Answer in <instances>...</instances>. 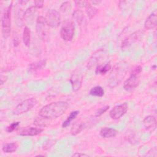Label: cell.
Segmentation results:
<instances>
[{"instance_id":"obj_1","label":"cell","mask_w":157,"mask_h":157,"mask_svg":"<svg viewBox=\"0 0 157 157\" xmlns=\"http://www.w3.org/2000/svg\"><path fill=\"white\" fill-rule=\"evenodd\" d=\"M68 104L64 101L51 102L44 106L39 112V115L48 120L57 118L67 110Z\"/></svg>"},{"instance_id":"obj_2","label":"cell","mask_w":157,"mask_h":157,"mask_svg":"<svg viewBox=\"0 0 157 157\" xmlns=\"http://www.w3.org/2000/svg\"><path fill=\"white\" fill-rule=\"evenodd\" d=\"M126 63L124 62H121L115 65L109 79V85L110 87H115L119 84L126 74Z\"/></svg>"},{"instance_id":"obj_3","label":"cell","mask_w":157,"mask_h":157,"mask_svg":"<svg viewBox=\"0 0 157 157\" xmlns=\"http://www.w3.org/2000/svg\"><path fill=\"white\" fill-rule=\"evenodd\" d=\"M36 29L39 37L43 41H45L49 37V26L47 23L45 18L42 16H39L36 20Z\"/></svg>"},{"instance_id":"obj_4","label":"cell","mask_w":157,"mask_h":157,"mask_svg":"<svg viewBox=\"0 0 157 157\" xmlns=\"http://www.w3.org/2000/svg\"><path fill=\"white\" fill-rule=\"evenodd\" d=\"M37 103V100L35 98H31L26 99L18 104L13 110V113L14 115H21L24 113L27 112L34 107Z\"/></svg>"},{"instance_id":"obj_5","label":"cell","mask_w":157,"mask_h":157,"mask_svg":"<svg viewBox=\"0 0 157 157\" xmlns=\"http://www.w3.org/2000/svg\"><path fill=\"white\" fill-rule=\"evenodd\" d=\"M75 26L73 22L66 21L60 29V36L65 41H71L74 35Z\"/></svg>"},{"instance_id":"obj_6","label":"cell","mask_w":157,"mask_h":157,"mask_svg":"<svg viewBox=\"0 0 157 157\" xmlns=\"http://www.w3.org/2000/svg\"><path fill=\"white\" fill-rule=\"evenodd\" d=\"M12 3L5 10L2 16V33L5 36H7L10 32L11 28V11H12Z\"/></svg>"},{"instance_id":"obj_7","label":"cell","mask_w":157,"mask_h":157,"mask_svg":"<svg viewBox=\"0 0 157 157\" xmlns=\"http://www.w3.org/2000/svg\"><path fill=\"white\" fill-rule=\"evenodd\" d=\"M107 53L106 51L103 49H99L97 50L93 53V55L88 61L87 65L88 67L90 69H91L101 65L100 63L107 57Z\"/></svg>"},{"instance_id":"obj_8","label":"cell","mask_w":157,"mask_h":157,"mask_svg":"<svg viewBox=\"0 0 157 157\" xmlns=\"http://www.w3.org/2000/svg\"><path fill=\"white\" fill-rule=\"evenodd\" d=\"M47 23L51 28H57L61 23V17L59 12L54 9L48 10L45 15Z\"/></svg>"},{"instance_id":"obj_9","label":"cell","mask_w":157,"mask_h":157,"mask_svg":"<svg viewBox=\"0 0 157 157\" xmlns=\"http://www.w3.org/2000/svg\"><path fill=\"white\" fill-rule=\"evenodd\" d=\"M83 82V74L82 72L76 69L72 73L70 78V82L71 83L72 88L74 91H77L82 86Z\"/></svg>"},{"instance_id":"obj_10","label":"cell","mask_w":157,"mask_h":157,"mask_svg":"<svg viewBox=\"0 0 157 157\" xmlns=\"http://www.w3.org/2000/svg\"><path fill=\"white\" fill-rule=\"evenodd\" d=\"M128 104L126 103H123L114 107L109 112V115L111 118L117 120L123 117L127 112Z\"/></svg>"},{"instance_id":"obj_11","label":"cell","mask_w":157,"mask_h":157,"mask_svg":"<svg viewBox=\"0 0 157 157\" xmlns=\"http://www.w3.org/2000/svg\"><path fill=\"white\" fill-rule=\"evenodd\" d=\"M139 83V75L131 73L129 77L126 80L123 84V88L126 91H131L136 88Z\"/></svg>"},{"instance_id":"obj_12","label":"cell","mask_w":157,"mask_h":157,"mask_svg":"<svg viewBox=\"0 0 157 157\" xmlns=\"http://www.w3.org/2000/svg\"><path fill=\"white\" fill-rule=\"evenodd\" d=\"M44 131L40 128L26 127L23 128L18 133V135L21 136H34L40 134Z\"/></svg>"},{"instance_id":"obj_13","label":"cell","mask_w":157,"mask_h":157,"mask_svg":"<svg viewBox=\"0 0 157 157\" xmlns=\"http://www.w3.org/2000/svg\"><path fill=\"white\" fill-rule=\"evenodd\" d=\"M141 34H142L141 31H138L134 33L131 35H130L128 37L125 39L122 42V46H121L122 48H127L129 46H130L131 45H132L134 42H135L136 41H137L138 39H140Z\"/></svg>"},{"instance_id":"obj_14","label":"cell","mask_w":157,"mask_h":157,"mask_svg":"<svg viewBox=\"0 0 157 157\" xmlns=\"http://www.w3.org/2000/svg\"><path fill=\"white\" fill-rule=\"evenodd\" d=\"M143 123L145 129L148 131H153L156 128V118L151 115L146 117L144 120Z\"/></svg>"},{"instance_id":"obj_15","label":"cell","mask_w":157,"mask_h":157,"mask_svg":"<svg viewBox=\"0 0 157 157\" xmlns=\"http://www.w3.org/2000/svg\"><path fill=\"white\" fill-rule=\"evenodd\" d=\"M157 23V16L156 12H154L151 13L148 17L146 19L144 23V28L146 29H151L156 27Z\"/></svg>"},{"instance_id":"obj_16","label":"cell","mask_w":157,"mask_h":157,"mask_svg":"<svg viewBox=\"0 0 157 157\" xmlns=\"http://www.w3.org/2000/svg\"><path fill=\"white\" fill-rule=\"evenodd\" d=\"M117 134H118L117 130L113 128H110L107 127H104L102 128L99 132L100 136L104 138L113 137L116 136Z\"/></svg>"},{"instance_id":"obj_17","label":"cell","mask_w":157,"mask_h":157,"mask_svg":"<svg viewBox=\"0 0 157 157\" xmlns=\"http://www.w3.org/2000/svg\"><path fill=\"white\" fill-rule=\"evenodd\" d=\"M46 63H47L46 59H43L40 61L31 63L29 66V70L32 72L37 71L38 70L42 69L44 67H45L46 65Z\"/></svg>"},{"instance_id":"obj_18","label":"cell","mask_w":157,"mask_h":157,"mask_svg":"<svg viewBox=\"0 0 157 157\" xmlns=\"http://www.w3.org/2000/svg\"><path fill=\"white\" fill-rule=\"evenodd\" d=\"M111 69V64L110 62H108L105 64H101L96 67L95 72L96 74H101L104 75L107 72H109Z\"/></svg>"},{"instance_id":"obj_19","label":"cell","mask_w":157,"mask_h":157,"mask_svg":"<svg viewBox=\"0 0 157 157\" xmlns=\"http://www.w3.org/2000/svg\"><path fill=\"white\" fill-rule=\"evenodd\" d=\"M18 148V144L16 142H11V143H6L2 147V151L6 153H10L15 152Z\"/></svg>"},{"instance_id":"obj_20","label":"cell","mask_w":157,"mask_h":157,"mask_svg":"<svg viewBox=\"0 0 157 157\" xmlns=\"http://www.w3.org/2000/svg\"><path fill=\"white\" fill-rule=\"evenodd\" d=\"M23 41L24 44L27 46L29 47L31 43V30L30 29L27 27L25 26L23 30Z\"/></svg>"},{"instance_id":"obj_21","label":"cell","mask_w":157,"mask_h":157,"mask_svg":"<svg viewBox=\"0 0 157 157\" xmlns=\"http://www.w3.org/2000/svg\"><path fill=\"white\" fill-rule=\"evenodd\" d=\"M84 127L85 126L83 123H80V122L75 123L71 129V134L72 136H75L79 134L84 129Z\"/></svg>"},{"instance_id":"obj_22","label":"cell","mask_w":157,"mask_h":157,"mask_svg":"<svg viewBox=\"0 0 157 157\" xmlns=\"http://www.w3.org/2000/svg\"><path fill=\"white\" fill-rule=\"evenodd\" d=\"M79 113V111L78 110H75V111H72L71 112L70 115L67 117V119L63 121V124H62V127L63 128H66L67 127L70 123H71V121L72 120H74L77 116L78 115Z\"/></svg>"},{"instance_id":"obj_23","label":"cell","mask_w":157,"mask_h":157,"mask_svg":"<svg viewBox=\"0 0 157 157\" xmlns=\"http://www.w3.org/2000/svg\"><path fill=\"white\" fill-rule=\"evenodd\" d=\"M90 94L93 96L102 97L104 94V90L101 86H96L90 90Z\"/></svg>"},{"instance_id":"obj_24","label":"cell","mask_w":157,"mask_h":157,"mask_svg":"<svg viewBox=\"0 0 157 157\" xmlns=\"http://www.w3.org/2000/svg\"><path fill=\"white\" fill-rule=\"evenodd\" d=\"M72 17L75 21H76L78 25H80L83 21V19L84 17L83 13L81 10L77 9L74 11Z\"/></svg>"},{"instance_id":"obj_25","label":"cell","mask_w":157,"mask_h":157,"mask_svg":"<svg viewBox=\"0 0 157 157\" xmlns=\"http://www.w3.org/2000/svg\"><path fill=\"white\" fill-rule=\"evenodd\" d=\"M49 120H48V119H47V118H45L44 117L39 116V117H37L34 120V124L37 126L45 127L48 125V124L49 123Z\"/></svg>"},{"instance_id":"obj_26","label":"cell","mask_w":157,"mask_h":157,"mask_svg":"<svg viewBox=\"0 0 157 157\" xmlns=\"http://www.w3.org/2000/svg\"><path fill=\"white\" fill-rule=\"evenodd\" d=\"M98 10L97 9H96L94 7L92 6L91 4H88L86 7V13L88 15V17L90 19H92L95 15L97 13Z\"/></svg>"},{"instance_id":"obj_27","label":"cell","mask_w":157,"mask_h":157,"mask_svg":"<svg viewBox=\"0 0 157 157\" xmlns=\"http://www.w3.org/2000/svg\"><path fill=\"white\" fill-rule=\"evenodd\" d=\"M56 141V140L55 139H52L46 140L42 145V149L44 150H46L50 148L53 145L55 144Z\"/></svg>"},{"instance_id":"obj_28","label":"cell","mask_w":157,"mask_h":157,"mask_svg":"<svg viewBox=\"0 0 157 157\" xmlns=\"http://www.w3.org/2000/svg\"><path fill=\"white\" fill-rule=\"evenodd\" d=\"M19 126V122H13L12 123H11L10 125H9L6 129V132H9V133H10V132H12L13 131H14L16 129H17V128Z\"/></svg>"},{"instance_id":"obj_29","label":"cell","mask_w":157,"mask_h":157,"mask_svg":"<svg viewBox=\"0 0 157 157\" xmlns=\"http://www.w3.org/2000/svg\"><path fill=\"white\" fill-rule=\"evenodd\" d=\"M109 105H105V106H104V107H102L98 109L95 113V117H99L101 116L109 109Z\"/></svg>"},{"instance_id":"obj_30","label":"cell","mask_w":157,"mask_h":157,"mask_svg":"<svg viewBox=\"0 0 157 157\" xmlns=\"http://www.w3.org/2000/svg\"><path fill=\"white\" fill-rule=\"evenodd\" d=\"M76 6L78 7H85L90 4V2L87 1H77L75 2Z\"/></svg>"},{"instance_id":"obj_31","label":"cell","mask_w":157,"mask_h":157,"mask_svg":"<svg viewBox=\"0 0 157 157\" xmlns=\"http://www.w3.org/2000/svg\"><path fill=\"white\" fill-rule=\"evenodd\" d=\"M156 152H157V149L156 147H153V148H151L148 153H147V156H156Z\"/></svg>"},{"instance_id":"obj_32","label":"cell","mask_w":157,"mask_h":157,"mask_svg":"<svg viewBox=\"0 0 157 157\" xmlns=\"http://www.w3.org/2000/svg\"><path fill=\"white\" fill-rule=\"evenodd\" d=\"M70 5L71 4L69 2H64L61 4V6L60 7V9L61 10V11L65 12L70 7Z\"/></svg>"},{"instance_id":"obj_33","label":"cell","mask_w":157,"mask_h":157,"mask_svg":"<svg viewBox=\"0 0 157 157\" xmlns=\"http://www.w3.org/2000/svg\"><path fill=\"white\" fill-rule=\"evenodd\" d=\"M36 9H40L44 6V1H34V5Z\"/></svg>"},{"instance_id":"obj_34","label":"cell","mask_w":157,"mask_h":157,"mask_svg":"<svg viewBox=\"0 0 157 157\" xmlns=\"http://www.w3.org/2000/svg\"><path fill=\"white\" fill-rule=\"evenodd\" d=\"M72 156H88V155L82 153H75Z\"/></svg>"},{"instance_id":"obj_35","label":"cell","mask_w":157,"mask_h":157,"mask_svg":"<svg viewBox=\"0 0 157 157\" xmlns=\"http://www.w3.org/2000/svg\"><path fill=\"white\" fill-rule=\"evenodd\" d=\"M7 80V77L4 75H1V84L2 85L4 83H5V82Z\"/></svg>"},{"instance_id":"obj_36","label":"cell","mask_w":157,"mask_h":157,"mask_svg":"<svg viewBox=\"0 0 157 157\" xmlns=\"http://www.w3.org/2000/svg\"><path fill=\"white\" fill-rule=\"evenodd\" d=\"M101 2V1H93V4H96V3H100Z\"/></svg>"}]
</instances>
